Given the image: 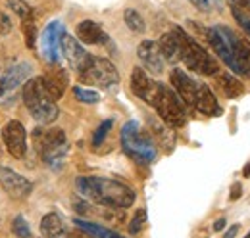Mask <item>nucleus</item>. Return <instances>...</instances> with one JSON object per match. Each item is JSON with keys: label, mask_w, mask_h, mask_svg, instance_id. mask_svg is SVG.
<instances>
[{"label": "nucleus", "mask_w": 250, "mask_h": 238, "mask_svg": "<svg viewBox=\"0 0 250 238\" xmlns=\"http://www.w3.org/2000/svg\"><path fill=\"white\" fill-rule=\"evenodd\" d=\"M206 39L223 63L237 75L250 79V42L227 25H214L206 31Z\"/></svg>", "instance_id": "obj_1"}, {"label": "nucleus", "mask_w": 250, "mask_h": 238, "mask_svg": "<svg viewBox=\"0 0 250 238\" xmlns=\"http://www.w3.org/2000/svg\"><path fill=\"white\" fill-rule=\"evenodd\" d=\"M223 227H225V219H223V217H221V219H218V221L214 223V231H221Z\"/></svg>", "instance_id": "obj_37"}, {"label": "nucleus", "mask_w": 250, "mask_h": 238, "mask_svg": "<svg viewBox=\"0 0 250 238\" xmlns=\"http://www.w3.org/2000/svg\"><path fill=\"white\" fill-rule=\"evenodd\" d=\"M29 112H31L33 119L37 123H41V125H48V123L56 121V118H58V106H56L54 100H46V102L31 108Z\"/></svg>", "instance_id": "obj_23"}, {"label": "nucleus", "mask_w": 250, "mask_h": 238, "mask_svg": "<svg viewBox=\"0 0 250 238\" xmlns=\"http://www.w3.org/2000/svg\"><path fill=\"white\" fill-rule=\"evenodd\" d=\"M8 6L21 18V20H25L27 16H31L33 10L29 8V4L25 2V0H8Z\"/></svg>", "instance_id": "obj_31"}, {"label": "nucleus", "mask_w": 250, "mask_h": 238, "mask_svg": "<svg viewBox=\"0 0 250 238\" xmlns=\"http://www.w3.org/2000/svg\"><path fill=\"white\" fill-rule=\"evenodd\" d=\"M243 175H245V177H250V161L247 163V167L243 169Z\"/></svg>", "instance_id": "obj_39"}, {"label": "nucleus", "mask_w": 250, "mask_h": 238, "mask_svg": "<svg viewBox=\"0 0 250 238\" xmlns=\"http://www.w3.org/2000/svg\"><path fill=\"white\" fill-rule=\"evenodd\" d=\"M73 94L79 102L83 104H96L100 100V94L96 90H89V89H83V87H73Z\"/></svg>", "instance_id": "obj_27"}, {"label": "nucleus", "mask_w": 250, "mask_h": 238, "mask_svg": "<svg viewBox=\"0 0 250 238\" xmlns=\"http://www.w3.org/2000/svg\"><path fill=\"white\" fill-rule=\"evenodd\" d=\"M10 31H12V20L4 12H0V35H6Z\"/></svg>", "instance_id": "obj_34"}, {"label": "nucleus", "mask_w": 250, "mask_h": 238, "mask_svg": "<svg viewBox=\"0 0 250 238\" xmlns=\"http://www.w3.org/2000/svg\"><path fill=\"white\" fill-rule=\"evenodd\" d=\"M69 238H91V237H89V235H85V233L81 231V233H75V235H69Z\"/></svg>", "instance_id": "obj_38"}, {"label": "nucleus", "mask_w": 250, "mask_h": 238, "mask_svg": "<svg viewBox=\"0 0 250 238\" xmlns=\"http://www.w3.org/2000/svg\"><path fill=\"white\" fill-rule=\"evenodd\" d=\"M63 37V25L60 21H52L46 25V29L42 31L41 35V52L46 61L50 63H56L60 60V42H62Z\"/></svg>", "instance_id": "obj_11"}, {"label": "nucleus", "mask_w": 250, "mask_h": 238, "mask_svg": "<svg viewBox=\"0 0 250 238\" xmlns=\"http://www.w3.org/2000/svg\"><path fill=\"white\" fill-rule=\"evenodd\" d=\"M194 110H198L200 114L204 116H218L221 114V108H219V102L216 98V94L212 92V89L204 83H198V89H196V98H194Z\"/></svg>", "instance_id": "obj_16"}, {"label": "nucleus", "mask_w": 250, "mask_h": 238, "mask_svg": "<svg viewBox=\"0 0 250 238\" xmlns=\"http://www.w3.org/2000/svg\"><path fill=\"white\" fill-rule=\"evenodd\" d=\"M33 67L27 61H20L0 77V106H12L20 94V89L29 81Z\"/></svg>", "instance_id": "obj_7"}, {"label": "nucleus", "mask_w": 250, "mask_h": 238, "mask_svg": "<svg viewBox=\"0 0 250 238\" xmlns=\"http://www.w3.org/2000/svg\"><path fill=\"white\" fill-rule=\"evenodd\" d=\"M190 4L200 12H219L223 8V0H190Z\"/></svg>", "instance_id": "obj_30"}, {"label": "nucleus", "mask_w": 250, "mask_h": 238, "mask_svg": "<svg viewBox=\"0 0 250 238\" xmlns=\"http://www.w3.org/2000/svg\"><path fill=\"white\" fill-rule=\"evenodd\" d=\"M77 37L85 44H104V42H108V35L102 31V27L98 23H94L91 20H85L77 25Z\"/></svg>", "instance_id": "obj_19"}, {"label": "nucleus", "mask_w": 250, "mask_h": 238, "mask_svg": "<svg viewBox=\"0 0 250 238\" xmlns=\"http://www.w3.org/2000/svg\"><path fill=\"white\" fill-rule=\"evenodd\" d=\"M112 125H114V121H112V119H106V121H102V123L98 125V129L94 131V137H93V146H94V148H98V146L104 142V139H106V135L110 133Z\"/></svg>", "instance_id": "obj_29"}, {"label": "nucleus", "mask_w": 250, "mask_h": 238, "mask_svg": "<svg viewBox=\"0 0 250 238\" xmlns=\"http://www.w3.org/2000/svg\"><path fill=\"white\" fill-rule=\"evenodd\" d=\"M41 231L46 238H69L62 217L58 213H46L41 221Z\"/></svg>", "instance_id": "obj_20"}, {"label": "nucleus", "mask_w": 250, "mask_h": 238, "mask_svg": "<svg viewBox=\"0 0 250 238\" xmlns=\"http://www.w3.org/2000/svg\"><path fill=\"white\" fill-rule=\"evenodd\" d=\"M231 10H233V18L237 20V23L247 31V35L250 37V16L249 14H245L243 10H237V8H231Z\"/></svg>", "instance_id": "obj_33"}, {"label": "nucleus", "mask_w": 250, "mask_h": 238, "mask_svg": "<svg viewBox=\"0 0 250 238\" xmlns=\"http://www.w3.org/2000/svg\"><path fill=\"white\" fill-rule=\"evenodd\" d=\"M216 87H218V89L223 92V96H227V98H237V96H241V94L245 92L243 83H241L237 77L229 75V73H218V75H216Z\"/></svg>", "instance_id": "obj_21"}, {"label": "nucleus", "mask_w": 250, "mask_h": 238, "mask_svg": "<svg viewBox=\"0 0 250 238\" xmlns=\"http://www.w3.org/2000/svg\"><path fill=\"white\" fill-rule=\"evenodd\" d=\"M79 79L85 85L91 87H100V89H112L114 85H118L120 81V73L116 69V65L106 58H96L93 56L89 67L79 73Z\"/></svg>", "instance_id": "obj_8"}, {"label": "nucleus", "mask_w": 250, "mask_h": 238, "mask_svg": "<svg viewBox=\"0 0 250 238\" xmlns=\"http://www.w3.org/2000/svg\"><path fill=\"white\" fill-rule=\"evenodd\" d=\"M42 85L48 92V96L56 102L63 96V92L67 89V73L62 67H52L44 77H42Z\"/></svg>", "instance_id": "obj_17"}, {"label": "nucleus", "mask_w": 250, "mask_h": 238, "mask_svg": "<svg viewBox=\"0 0 250 238\" xmlns=\"http://www.w3.org/2000/svg\"><path fill=\"white\" fill-rule=\"evenodd\" d=\"M73 223L77 225L79 231H83L85 235H89L91 238H125L122 235H118L116 231H112V229H106L102 225H96V223L85 221V219H75Z\"/></svg>", "instance_id": "obj_24"}, {"label": "nucleus", "mask_w": 250, "mask_h": 238, "mask_svg": "<svg viewBox=\"0 0 250 238\" xmlns=\"http://www.w3.org/2000/svg\"><path fill=\"white\" fill-rule=\"evenodd\" d=\"M35 148L41 154L42 161L52 167L60 169L67 154V137L62 129H35L33 131Z\"/></svg>", "instance_id": "obj_5"}, {"label": "nucleus", "mask_w": 250, "mask_h": 238, "mask_svg": "<svg viewBox=\"0 0 250 238\" xmlns=\"http://www.w3.org/2000/svg\"><path fill=\"white\" fill-rule=\"evenodd\" d=\"M2 139H4V144H6L8 152L14 158H18V159L25 158V154H27V131H25L23 123L8 121L2 129Z\"/></svg>", "instance_id": "obj_9"}, {"label": "nucleus", "mask_w": 250, "mask_h": 238, "mask_svg": "<svg viewBox=\"0 0 250 238\" xmlns=\"http://www.w3.org/2000/svg\"><path fill=\"white\" fill-rule=\"evenodd\" d=\"M120 140H122L124 152L137 163L146 165V163H152L156 159L158 150L152 137L146 131H143L137 121L125 123L122 127V133H120Z\"/></svg>", "instance_id": "obj_3"}, {"label": "nucleus", "mask_w": 250, "mask_h": 238, "mask_svg": "<svg viewBox=\"0 0 250 238\" xmlns=\"http://www.w3.org/2000/svg\"><path fill=\"white\" fill-rule=\"evenodd\" d=\"M79 194L98 206L124 209L135 204V190L127 184L106 177H79L75 182Z\"/></svg>", "instance_id": "obj_2"}, {"label": "nucleus", "mask_w": 250, "mask_h": 238, "mask_svg": "<svg viewBox=\"0 0 250 238\" xmlns=\"http://www.w3.org/2000/svg\"><path fill=\"white\" fill-rule=\"evenodd\" d=\"M171 85H173V90L177 92V96L183 100V104L192 108L194 106V98H196L198 81H194L183 69H173L171 71Z\"/></svg>", "instance_id": "obj_14"}, {"label": "nucleus", "mask_w": 250, "mask_h": 238, "mask_svg": "<svg viewBox=\"0 0 250 238\" xmlns=\"http://www.w3.org/2000/svg\"><path fill=\"white\" fill-rule=\"evenodd\" d=\"M23 31H25V39H27V46L33 48L35 46V16H27L25 20H23Z\"/></svg>", "instance_id": "obj_32"}, {"label": "nucleus", "mask_w": 250, "mask_h": 238, "mask_svg": "<svg viewBox=\"0 0 250 238\" xmlns=\"http://www.w3.org/2000/svg\"><path fill=\"white\" fill-rule=\"evenodd\" d=\"M124 20H125V25L133 31V33H145V29H146L143 16H141L137 10H133V8H127V10H125Z\"/></svg>", "instance_id": "obj_25"}, {"label": "nucleus", "mask_w": 250, "mask_h": 238, "mask_svg": "<svg viewBox=\"0 0 250 238\" xmlns=\"http://www.w3.org/2000/svg\"><path fill=\"white\" fill-rule=\"evenodd\" d=\"M12 231H14V235H16L18 238H31L33 237L31 229H29L27 221L23 219V215L14 217V221H12Z\"/></svg>", "instance_id": "obj_26"}, {"label": "nucleus", "mask_w": 250, "mask_h": 238, "mask_svg": "<svg viewBox=\"0 0 250 238\" xmlns=\"http://www.w3.org/2000/svg\"><path fill=\"white\" fill-rule=\"evenodd\" d=\"M60 50H62L63 58L69 61L71 69H75L77 73H83L93 60V56L79 44V40H75L73 37H69L65 33H63L62 42H60Z\"/></svg>", "instance_id": "obj_12"}, {"label": "nucleus", "mask_w": 250, "mask_h": 238, "mask_svg": "<svg viewBox=\"0 0 250 238\" xmlns=\"http://www.w3.org/2000/svg\"><path fill=\"white\" fill-rule=\"evenodd\" d=\"M245 238H250V231H249V233H247V237H245Z\"/></svg>", "instance_id": "obj_40"}, {"label": "nucleus", "mask_w": 250, "mask_h": 238, "mask_svg": "<svg viewBox=\"0 0 250 238\" xmlns=\"http://www.w3.org/2000/svg\"><path fill=\"white\" fill-rule=\"evenodd\" d=\"M160 85H162V83H156L143 67H135L133 73H131V90H133L141 100H145L148 106H152V108H154V104H156Z\"/></svg>", "instance_id": "obj_10"}, {"label": "nucleus", "mask_w": 250, "mask_h": 238, "mask_svg": "<svg viewBox=\"0 0 250 238\" xmlns=\"http://www.w3.org/2000/svg\"><path fill=\"white\" fill-rule=\"evenodd\" d=\"M173 33H175L177 42H179V60L187 65L190 71H196L200 75H218V61L196 42L194 37H190L181 27H175Z\"/></svg>", "instance_id": "obj_4"}, {"label": "nucleus", "mask_w": 250, "mask_h": 238, "mask_svg": "<svg viewBox=\"0 0 250 238\" xmlns=\"http://www.w3.org/2000/svg\"><path fill=\"white\" fill-rule=\"evenodd\" d=\"M154 108H156L160 119L166 125L173 127V129H179V127H183L187 123L185 104H183V100L177 96V92L171 87L160 85V92H158Z\"/></svg>", "instance_id": "obj_6"}, {"label": "nucleus", "mask_w": 250, "mask_h": 238, "mask_svg": "<svg viewBox=\"0 0 250 238\" xmlns=\"http://www.w3.org/2000/svg\"><path fill=\"white\" fill-rule=\"evenodd\" d=\"M137 54H139V60H141V63L145 65L146 71H150L154 75H160L164 71V58H162V52L158 48V42H154V40H143L139 44Z\"/></svg>", "instance_id": "obj_15"}, {"label": "nucleus", "mask_w": 250, "mask_h": 238, "mask_svg": "<svg viewBox=\"0 0 250 238\" xmlns=\"http://www.w3.org/2000/svg\"><path fill=\"white\" fill-rule=\"evenodd\" d=\"M0 184L14 196L18 198H25L29 196L33 190V182L27 177L16 173L14 169H8V167H0Z\"/></svg>", "instance_id": "obj_13"}, {"label": "nucleus", "mask_w": 250, "mask_h": 238, "mask_svg": "<svg viewBox=\"0 0 250 238\" xmlns=\"http://www.w3.org/2000/svg\"><path fill=\"white\" fill-rule=\"evenodd\" d=\"M145 225H146V209L141 208V209H137V213H135L133 219H131L129 233H131V235H139V233L145 229Z\"/></svg>", "instance_id": "obj_28"}, {"label": "nucleus", "mask_w": 250, "mask_h": 238, "mask_svg": "<svg viewBox=\"0 0 250 238\" xmlns=\"http://www.w3.org/2000/svg\"><path fill=\"white\" fill-rule=\"evenodd\" d=\"M21 98H23V104L31 110L35 106H39V104H42V102H46V100H52L50 96H48V92L44 89V85H42V77H35V79H29L25 85H23V89H21Z\"/></svg>", "instance_id": "obj_18"}, {"label": "nucleus", "mask_w": 250, "mask_h": 238, "mask_svg": "<svg viewBox=\"0 0 250 238\" xmlns=\"http://www.w3.org/2000/svg\"><path fill=\"white\" fill-rule=\"evenodd\" d=\"M241 194H243V188H241V184H239V182H235V184L231 186V196H229V198L235 202V200H239V198H241Z\"/></svg>", "instance_id": "obj_35"}, {"label": "nucleus", "mask_w": 250, "mask_h": 238, "mask_svg": "<svg viewBox=\"0 0 250 238\" xmlns=\"http://www.w3.org/2000/svg\"><path fill=\"white\" fill-rule=\"evenodd\" d=\"M239 229H241L239 225H233V227H231V229H229V231L223 235V238H235V237H237V233H239Z\"/></svg>", "instance_id": "obj_36"}, {"label": "nucleus", "mask_w": 250, "mask_h": 238, "mask_svg": "<svg viewBox=\"0 0 250 238\" xmlns=\"http://www.w3.org/2000/svg\"><path fill=\"white\" fill-rule=\"evenodd\" d=\"M158 48H160V52H162L164 61L167 60V61L175 63V61L179 60V42H177V37H175L173 31L162 35V39H160V42H158Z\"/></svg>", "instance_id": "obj_22"}]
</instances>
